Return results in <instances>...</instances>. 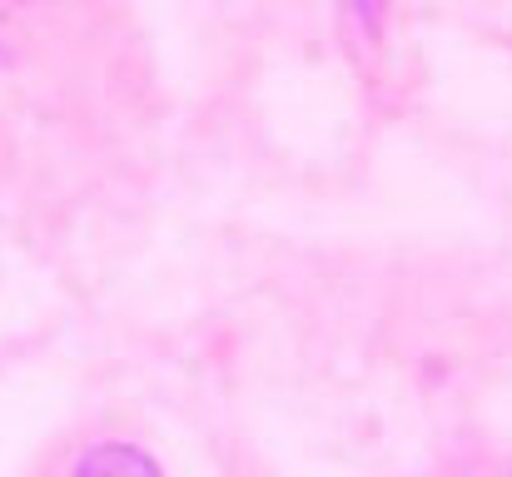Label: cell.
Wrapping results in <instances>:
<instances>
[{
    "label": "cell",
    "instance_id": "obj_1",
    "mask_svg": "<svg viewBox=\"0 0 512 477\" xmlns=\"http://www.w3.org/2000/svg\"><path fill=\"white\" fill-rule=\"evenodd\" d=\"M75 477H160V473H155V463H150L140 448L105 443V448H95V453H85V458H80Z\"/></svg>",
    "mask_w": 512,
    "mask_h": 477
}]
</instances>
